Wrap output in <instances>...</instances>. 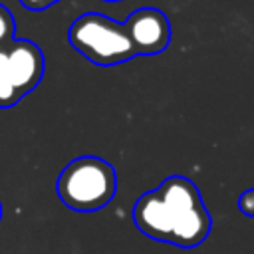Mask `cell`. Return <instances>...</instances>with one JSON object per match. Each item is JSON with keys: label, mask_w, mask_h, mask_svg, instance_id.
I'll return each mask as SVG.
<instances>
[{"label": "cell", "mask_w": 254, "mask_h": 254, "mask_svg": "<svg viewBox=\"0 0 254 254\" xmlns=\"http://www.w3.org/2000/svg\"><path fill=\"white\" fill-rule=\"evenodd\" d=\"M103 2H121V0H103Z\"/></svg>", "instance_id": "30bf717a"}, {"label": "cell", "mask_w": 254, "mask_h": 254, "mask_svg": "<svg viewBox=\"0 0 254 254\" xmlns=\"http://www.w3.org/2000/svg\"><path fill=\"white\" fill-rule=\"evenodd\" d=\"M60 200L75 212H95L111 202L117 192V175L111 163L101 157L83 155L69 161L58 181Z\"/></svg>", "instance_id": "7a4b0ae2"}, {"label": "cell", "mask_w": 254, "mask_h": 254, "mask_svg": "<svg viewBox=\"0 0 254 254\" xmlns=\"http://www.w3.org/2000/svg\"><path fill=\"white\" fill-rule=\"evenodd\" d=\"M238 208L244 216L254 218V189H248L238 196Z\"/></svg>", "instance_id": "ba28073f"}, {"label": "cell", "mask_w": 254, "mask_h": 254, "mask_svg": "<svg viewBox=\"0 0 254 254\" xmlns=\"http://www.w3.org/2000/svg\"><path fill=\"white\" fill-rule=\"evenodd\" d=\"M60 0H20V4L26 8V10H34V12H40V10H46L54 4H58Z\"/></svg>", "instance_id": "9c48e42d"}, {"label": "cell", "mask_w": 254, "mask_h": 254, "mask_svg": "<svg viewBox=\"0 0 254 254\" xmlns=\"http://www.w3.org/2000/svg\"><path fill=\"white\" fill-rule=\"evenodd\" d=\"M0 218H2V202H0Z\"/></svg>", "instance_id": "8fae6325"}, {"label": "cell", "mask_w": 254, "mask_h": 254, "mask_svg": "<svg viewBox=\"0 0 254 254\" xmlns=\"http://www.w3.org/2000/svg\"><path fill=\"white\" fill-rule=\"evenodd\" d=\"M14 32H16V22L10 10L0 4V48L8 46L14 40Z\"/></svg>", "instance_id": "52a82bcc"}, {"label": "cell", "mask_w": 254, "mask_h": 254, "mask_svg": "<svg viewBox=\"0 0 254 254\" xmlns=\"http://www.w3.org/2000/svg\"><path fill=\"white\" fill-rule=\"evenodd\" d=\"M135 56H155L171 42V22L159 8H139L123 24Z\"/></svg>", "instance_id": "5b68a950"}, {"label": "cell", "mask_w": 254, "mask_h": 254, "mask_svg": "<svg viewBox=\"0 0 254 254\" xmlns=\"http://www.w3.org/2000/svg\"><path fill=\"white\" fill-rule=\"evenodd\" d=\"M67 40L75 52L101 67L135 58L133 44L123 24H117L99 12H85L75 18L67 30Z\"/></svg>", "instance_id": "3957f363"}, {"label": "cell", "mask_w": 254, "mask_h": 254, "mask_svg": "<svg viewBox=\"0 0 254 254\" xmlns=\"http://www.w3.org/2000/svg\"><path fill=\"white\" fill-rule=\"evenodd\" d=\"M0 54L10 81L20 97L28 95L32 89L38 87L46 69L44 54L38 44H34L32 40H12L8 46L0 48Z\"/></svg>", "instance_id": "277c9868"}, {"label": "cell", "mask_w": 254, "mask_h": 254, "mask_svg": "<svg viewBox=\"0 0 254 254\" xmlns=\"http://www.w3.org/2000/svg\"><path fill=\"white\" fill-rule=\"evenodd\" d=\"M22 97L18 95L16 87L12 85L10 81V75L6 71V65H4V60H2V54H0V107L2 109H8L12 105H16Z\"/></svg>", "instance_id": "8992f818"}, {"label": "cell", "mask_w": 254, "mask_h": 254, "mask_svg": "<svg viewBox=\"0 0 254 254\" xmlns=\"http://www.w3.org/2000/svg\"><path fill=\"white\" fill-rule=\"evenodd\" d=\"M133 222L141 234L177 248L200 246L212 228L198 187L181 175L143 192L133 206Z\"/></svg>", "instance_id": "6da1fadb"}]
</instances>
